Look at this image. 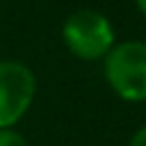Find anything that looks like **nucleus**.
Listing matches in <instances>:
<instances>
[{
  "mask_svg": "<svg viewBox=\"0 0 146 146\" xmlns=\"http://www.w3.org/2000/svg\"><path fill=\"white\" fill-rule=\"evenodd\" d=\"M105 80L119 98L146 100V41L114 43L105 55Z\"/></svg>",
  "mask_w": 146,
  "mask_h": 146,
  "instance_id": "f257e3e1",
  "label": "nucleus"
},
{
  "mask_svg": "<svg viewBox=\"0 0 146 146\" xmlns=\"http://www.w3.org/2000/svg\"><path fill=\"white\" fill-rule=\"evenodd\" d=\"M66 48L80 59H103L114 46V27L107 16L94 9L71 14L62 30Z\"/></svg>",
  "mask_w": 146,
  "mask_h": 146,
  "instance_id": "f03ea898",
  "label": "nucleus"
},
{
  "mask_svg": "<svg viewBox=\"0 0 146 146\" xmlns=\"http://www.w3.org/2000/svg\"><path fill=\"white\" fill-rule=\"evenodd\" d=\"M36 94L34 73L21 64L5 59L0 62V130L11 128L30 110Z\"/></svg>",
  "mask_w": 146,
  "mask_h": 146,
  "instance_id": "7ed1b4c3",
  "label": "nucleus"
},
{
  "mask_svg": "<svg viewBox=\"0 0 146 146\" xmlns=\"http://www.w3.org/2000/svg\"><path fill=\"white\" fill-rule=\"evenodd\" d=\"M0 146H27V139L11 128H2L0 130Z\"/></svg>",
  "mask_w": 146,
  "mask_h": 146,
  "instance_id": "20e7f679",
  "label": "nucleus"
},
{
  "mask_svg": "<svg viewBox=\"0 0 146 146\" xmlns=\"http://www.w3.org/2000/svg\"><path fill=\"white\" fill-rule=\"evenodd\" d=\"M128 146H146V125H141V128L132 135V139H130Z\"/></svg>",
  "mask_w": 146,
  "mask_h": 146,
  "instance_id": "39448f33",
  "label": "nucleus"
},
{
  "mask_svg": "<svg viewBox=\"0 0 146 146\" xmlns=\"http://www.w3.org/2000/svg\"><path fill=\"white\" fill-rule=\"evenodd\" d=\"M135 2H137V7H139V11H141V14L146 16V0H135Z\"/></svg>",
  "mask_w": 146,
  "mask_h": 146,
  "instance_id": "423d86ee",
  "label": "nucleus"
}]
</instances>
